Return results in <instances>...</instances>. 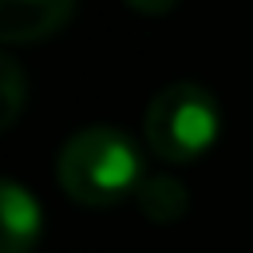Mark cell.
Here are the masks:
<instances>
[{
  "instance_id": "cell-1",
  "label": "cell",
  "mask_w": 253,
  "mask_h": 253,
  "mask_svg": "<svg viewBox=\"0 0 253 253\" xmlns=\"http://www.w3.org/2000/svg\"><path fill=\"white\" fill-rule=\"evenodd\" d=\"M142 178V154L119 126H83L55 154L59 190L87 210H111L134 198Z\"/></svg>"
},
{
  "instance_id": "cell-2",
  "label": "cell",
  "mask_w": 253,
  "mask_h": 253,
  "mask_svg": "<svg viewBox=\"0 0 253 253\" xmlns=\"http://www.w3.org/2000/svg\"><path fill=\"white\" fill-rule=\"evenodd\" d=\"M142 134L146 146L162 158V162H194L202 158L217 134H221V107L217 99L190 79H178L170 87H162L150 103H146V119H142Z\"/></svg>"
},
{
  "instance_id": "cell-3",
  "label": "cell",
  "mask_w": 253,
  "mask_h": 253,
  "mask_svg": "<svg viewBox=\"0 0 253 253\" xmlns=\"http://www.w3.org/2000/svg\"><path fill=\"white\" fill-rule=\"evenodd\" d=\"M43 233V210L32 190L0 178V253H32Z\"/></svg>"
},
{
  "instance_id": "cell-4",
  "label": "cell",
  "mask_w": 253,
  "mask_h": 253,
  "mask_svg": "<svg viewBox=\"0 0 253 253\" xmlns=\"http://www.w3.org/2000/svg\"><path fill=\"white\" fill-rule=\"evenodd\" d=\"M75 0H0V43L47 40L67 24Z\"/></svg>"
},
{
  "instance_id": "cell-5",
  "label": "cell",
  "mask_w": 253,
  "mask_h": 253,
  "mask_svg": "<svg viewBox=\"0 0 253 253\" xmlns=\"http://www.w3.org/2000/svg\"><path fill=\"white\" fill-rule=\"evenodd\" d=\"M134 202H138L142 217L166 225V221H178L190 210V190L178 178H170V174H146L138 194H134Z\"/></svg>"
},
{
  "instance_id": "cell-6",
  "label": "cell",
  "mask_w": 253,
  "mask_h": 253,
  "mask_svg": "<svg viewBox=\"0 0 253 253\" xmlns=\"http://www.w3.org/2000/svg\"><path fill=\"white\" fill-rule=\"evenodd\" d=\"M24 103H28V79H24V67H20L8 51H0V130H8V126L20 119Z\"/></svg>"
},
{
  "instance_id": "cell-7",
  "label": "cell",
  "mask_w": 253,
  "mask_h": 253,
  "mask_svg": "<svg viewBox=\"0 0 253 253\" xmlns=\"http://www.w3.org/2000/svg\"><path fill=\"white\" fill-rule=\"evenodd\" d=\"M130 8H138V12H146V16H162V12H170L178 0H126Z\"/></svg>"
}]
</instances>
